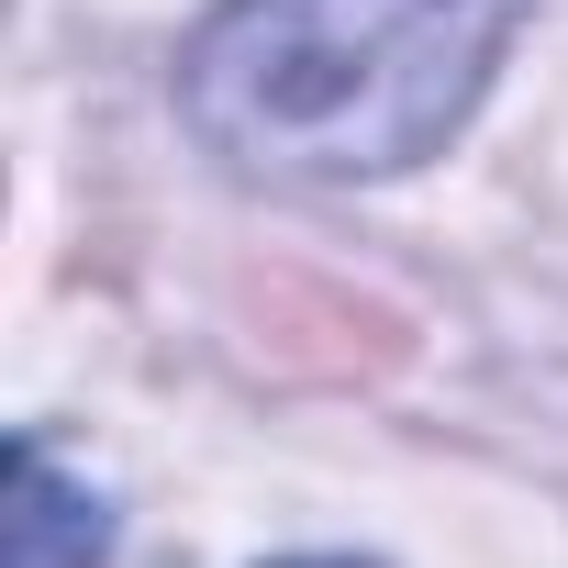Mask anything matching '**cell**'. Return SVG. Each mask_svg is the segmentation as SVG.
<instances>
[{
	"label": "cell",
	"mask_w": 568,
	"mask_h": 568,
	"mask_svg": "<svg viewBox=\"0 0 568 568\" xmlns=\"http://www.w3.org/2000/svg\"><path fill=\"white\" fill-rule=\"evenodd\" d=\"M524 12L535 0H212L179 45V112L245 179H402L479 112Z\"/></svg>",
	"instance_id": "cell-1"
},
{
	"label": "cell",
	"mask_w": 568,
	"mask_h": 568,
	"mask_svg": "<svg viewBox=\"0 0 568 568\" xmlns=\"http://www.w3.org/2000/svg\"><path fill=\"white\" fill-rule=\"evenodd\" d=\"M112 557V501L57 468L45 435L12 446V513H0V568H101Z\"/></svg>",
	"instance_id": "cell-2"
},
{
	"label": "cell",
	"mask_w": 568,
	"mask_h": 568,
	"mask_svg": "<svg viewBox=\"0 0 568 568\" xmlns=\"http://www.w3.org/2000/svg\"><path fill=\"white\" fill-rule=\"evenodd\" d=\"M278 568H357V557H278Z\"/></svg>",
	"instance_id": "cell-3"
}]
</instances>
